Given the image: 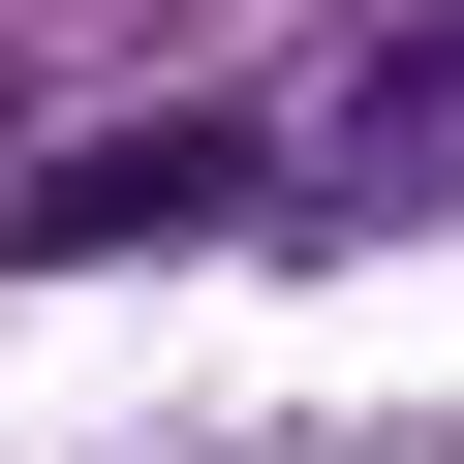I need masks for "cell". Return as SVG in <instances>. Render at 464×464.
Wrapping results in <instances>:
<instances>
[{"label": "cell", "mask_w": 464, "mask_h": 464, "mask_svg": "<svg viewBox=\"0 0 464 464\" xmlns=\"http://www.w3.org/2000/svg\"><path fill=\"white\" fill-rule=\"evenodd\" d=\"M279 124H93V155H0V279H93V248H186V217H248Z\"/></svg>", "instance_id": "1"}]
</instances>
